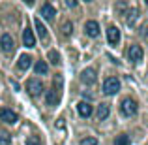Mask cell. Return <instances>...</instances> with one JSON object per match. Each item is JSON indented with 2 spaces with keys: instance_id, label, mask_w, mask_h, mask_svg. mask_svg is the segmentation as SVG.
<instances>
[{
  "instance_id": "cell-1",
  "label": "cell",
  "mask_w": 148,
  "mask_h": 145,
  "mask_svg": "<svg viewBox=\"0 0 148 145\" xmlns=\"http://www.w3.org/2000/svg\"><path fill=\"white\" fill-rule=\"evenodd\" d=\"M120 109H122V113L126 117H133L135 113H137V102H135L133 98H124Z\"/></svg>"
},
{
  "instance_id": "cell-2",
  "label": "cell",
  "mask_w": 148,
  "mask_h": 145,
  "mask_svg": "<svg viewBox=\"0 0 148 145\" xmlns=\"http://www.w3.org/2000/svg\"><path fill=\"white\" fill-rule=\"evenodd\" d=\"M118 91H120V81L116 79V77H107L105 83H103V92L109 94V96H112V94H116Z\"/></svg>"
},
{
  "instance_id": "cell-3",
  "label": "cell",
  "mask_w": 148,
  "mask_h": 145,
  "mask_svg": "<svg viewBox=\"0 0 148 145\" xmlns=\"http://www.w3.org/2000/svg\"><path fill=\"white\" fill-rule=\"evenodd\" d=\"M26 91H28L30 96H38V94H41V91H43V83H41L40 79H28Z\"/></svg>"
},
{
  "instance_id": "cell-4",
  "label": "cell",
  "mask_w": 148,
  "mask_h": 145,
  "mask_svg": "<svg viewBox=\"0 0 148 145\" xmlns=\"http://www.w3.org/2000/svg\"><path fill=\"white\" fill-rule=\"evenodd\" d=\"M143 47L141 45H131L130 49H127V58H130L133 64H137V62H141L143 60Z\"/></svg>"
},
{
  "instance_id": "cell-5",
  "label": "cell",
  "mask_w": 148,
  "mask_h": 145,
  "mask_svg": "<svg viewBox=\"0 0 148 145\" xmlns=\"http://www.w3.org/2000/svg\"><path fill=\"white\" fill-rule=\"evenodd\" d=\"M81 81H83L84 85H94L96 81H98V76H96V70H92V68H86V70H83L81 72Z\"/></svg>"
},
{
  "instance_id": "cell-6",
  "label": "cell",
  "mask_w": 148,
  "mask_h": 145,
  "mask_svg": "<svg viewBox=\"0 0 148 145\" xmlns=\"http://www.w3.org/2000/svg\"><path fill=\"white\" fill-rule=\"evenodd\" d=\"M0 47H2L4 53H13V49H15L13 38H11L10 34H2V38H0Z\"/></svg>"
},
{
  "instance_id": "cell-7",
  "label": "cell",
  "mask_w": 148,
  "mask_h": 145,
  "mask_svg": "<svg viewBox=\"0 0 148 145\" xmlns=\"http://www.w3.org/2000/svg\"><path fill=\"white\" fill-rule=\"evenodd\" d=\"M17 113L15 111H11V109H6V108H2L0 109V121H4V123H8V124H15L17 123Z\"/></svg>"
},
{
  "instance_id": "cell-8",
  "label": "cell",
  "mask_w": 148,
  "mask_h": 145,
  "mask_svg": "<svg viewBox=\"0 0 148 145\" xmlns=\"http://www.w3.org/2000/svg\"><path fill=\"white\" fill-rule=\"evenodd\" d=\"M84 34L90 38H98L99 36V25L98 21H86L84 23Z\"/></svg>"
},
{
  "instance_id": "cell-9",
  "label": "cell",
  "mask_w": 148,
  "mask_h": 145,
  "mask_svg": "<svg viewBox=\"0 0 148 145\" xmlns=\"http://www.w3.org/2000/svg\"><path fill=\"white\" fill-rule=\"evenodd\" d=\"M23 44H25L26 47H36V38H34V32L28 26L23 30Z\"/></svg>"
},
{
  "instance_id": "cell-10",
  "label": "cell",
  "mask_w": 148,
  "mask_h": 145,
  "mask_svg": "<svg viewBox=\"0 0 148 145\" xmlns=\"http://www.w3.org/2000/svg\"><path fill=\"white\" fill-rule=\"evenodd\" d=\"M40 15L43 19H47V21H53L54 15H56V10H54L51 4H43V6H41V10H40Z\"/></svg>"
},
{
  "instance_id": "cell-11",
  "label": "cell",
  "mask_w": 148,
  "mask_h": 145,
  "mask_svg": "<svg viewBox=\"0 0 148 145\" xmlns=\"http://www.w3.org/2000/svg\"><path fill=\"white\" fill-rule=\"evenodd\" d=\"M107 40L111 45H116L120 42V30L116 28V26H109L107 28Z\"/></svg>"
},
{
  "instance_id": "cell-12",
  "label": "cell",
  "mask_w": 148,
  "mask_h": 145,
  "mask_svg": "<svg viewBox=\"0 0 148 145\" xmlns=\"http://www.w3.org/2000/svg\"><path fill=\"white\" fill-rule=\"evenodd\" d=\"M77 111H79V115L83 117V119H88V117L92 115V105L88 104V102H79V105H77Z\"/></svg>"
},
{
  "instance_id": "cell-13",
  "label": "cell",
  "mask_w": 148,
  "mask_h": 145,
  "mask_svg": "<svg viewBox=\"0 0 148 145\" xmlns=\"http://www.w3.org/2000/svg\"><path fill=\"white\" fill-rule=\"evenodd\" d=\"M45 102H47L49 105H56L58 102H60V92H58L56 89L47 91V92H45Z\"/></svg>"
},
{
  "instance_id": "cell-14",
  "label": "cell",
  "mask_w": 148,
  "mask_h": 145,
  "mask_svg": "<svg viewBox=\"0 0 148 145\" xmlns=\"http://www.w3.org/2000/svg\"><path fill=\"white\" fill-rule=\"evenodd\" d=\"M17 66H19V70H28L32 66V57L30 55H21L17 60Z\"/></svg>"
},
{
  "instance_id": "cell-15",
  "label": "cell",
  "mask_w": 148,
  "mask_h": 145,
  "mask_svg": "<svg viewBox=\"0 0 148 145\" xmlns=\"http://www.w3.org/2000/svg\"><path fill=\"white\" fill-rule=\"evenodd\" d=\"M34 25H36V30H38V36H40V40H47V28H45V25L41 23V19H36L34 21Z\"/></svg>"
},
{
  "instance_id": "cell-16",
  "label": "cell",
  "mask_w": 148,
  "mask_h": 145,
  "mask_svg": "<svg viewBox=\"0 0 148 145\" xmlns=\"http://www.w3.org/2000/svg\"><path fill=\"white\" fill-rule=\"evenodd\" d=\"M34 72H36V76H45L49 72V64L45 60H38L36 66H34Z\"/></svg>"
},
{
  "instance_id": "cell-17",
  "label": "cell",
  "mask_w": 148,
  "mask_h": 145,
  "mask_svg": "<svg viewBox=\"0 0 148 145\" xmlns=\"http://www.w3.org/2000/svg\"><path fill=\"white\" fill-rule=\"evenodd\" d=\"M109 113H111V108H109V104H101L99 108H98V113H96V115H98L99 121H105V119L109 117Z\"/></svg>"
},
{
  "instance_id": "cell-18",
  "label": "cell",
  "mask_w": 148,
  "mask_h": 145,
  "mask_svg": "<svg viewBox=\"0 0 148 145\" xmlns=\"http://www.w3.org/2000/svg\"><path fill=\"white\" fill-rule=\"evenodd\" d=\"M126 15H130V17L126 19V23H127V25H133V23L137 21V15H139V10H137V8H133V10H127V13H126Z\"/></svg>"
},
{
  "instance_id": "cell-19",
  "label": "cell",
  "mask_w": 148,
  "mask_h": 145,
  "mask_svg": "<svg viewBox=\"0 0 148 145\" xmlns=\"http://www.w3.org/2000/svg\"><path fill=\"white\" fill-rule=\"evenodd\" d=\"M130 136L127 134H120V136H116V139H114V145H130Z\"/></svg>"
},
{
  "instance_id": "cell-20",
  "label": "cell",
  "mask_w": 148,
  "mask_h": 145,
  "mask_svg": "<svg viewBox=\"0 0 148 145\" xmlns=\"http://www.w3.org/2000/svg\"><path fill=\"white\" fill-rule=\"evenodd\" d=\"M114 10H116V15H124V13H126V10H127V4L124 2V0H120V2L114 6Z\"/></svg>"
},
{
  "instance_id": "cell-21",
  "label": "cell",
  "mask_w": 148,
  "mask_h": 145,
  "mask_svg": "<svg viewBox=\"0 0 148 145\" xmlns=\"http://www.w3.org/2000/svg\"><path fill=\"white\" fill-rule=\"evenodd\" d=\"M11 143V136L8 134V132H0V145H10Z\"/></svg>"
},
{
  "instance_id": "cell-22",
  "label": "cell",
  "mask_w": 148,
  "mask_h": 145,
  "mask_svg": "<svg viewBox=\"0 0 148 145\" xmlns=\"http://www.w3.org/2000/svg\"><path fill=\"white\" fill-rule=\"evenodd\" d=\"M71 32H73V25L69 21H66L64 25H62V34H64V36H69Z\"/></svg>"
},
{
  "instance_id": "cell-23",
  "label": "cell",
  "mask_w": 148,
  "mask_h": 145,
  "mask_svg": "<svg viewBox=\"0 0 148 145\" xmlns=\"http://www.w3.org/2000/svg\"><path fill=\"white\" fill-rule=\"evenodd\" d=\"M25 145H41V139L38 138V136H28L26 142H25Z\"/></svg>"
},
{
  "instance_id": "cell-24",
  "label": "cell",
  "mask_w": 148,
  "mask_h": 145,
  "mask_svg": "<svg viewBox=\"0 0 148 145\" xmlns=\"http://www.w3.org/2000/svg\"><path fill=\"white\" fill-rule=\"evenodd\" d=\"M49 60L53 62V64H60V55H58L56 51H49Z\"/></svg>"
},
{
  "instance_id": "cell-25",
  "label": "cell",
  "mask_w": 148,
  "mask_h": 145,
  "mask_svg": "<svg viewBox=\"0 0 148 145\" xmlns=\"http://www.w3.org/2000/svg\"><path fill=\"white\" fill-rule=\"evenodd\" d=\"M79 145H98V139L96 138H84V139H81Z\"/></svg>"
},
{
  "instance_id": "cell-26",
  "label": "cell",
  "mask_w": 148,
  "mask_h": 145,
  "mask_svg": "<svg viewBox=\"0 0 148 145\" xmlns=\"http://www.w3.org/2000/svg\"><path fill=\"white\" fill-rule=\"evenodd\" d=\"M66 4H68L69 8H75L77 6V0H66Z\"/></svg>"
},
{
  "instance_id": "cell-27",
  "label": "cell",
  "mask_w": 148,
  "mask_h": 145,
  "mask_svg": "<svg viewBox=\"0 0 148 145\" xmlns=\"http://www.w3.org/2000/svg\"><path fill=\"white\" fill-rule=\"evenodd\" d=\"M23 2H25V4H28V6H32V4H34V0H23Z\"/></svg>"
},
{
  "instance_id": "cell-28",
  "label": "cell",
  "mask_w": 148,
  "mask_h": 145,
  "mask_svg": "<svg viewBox=\"0 0 148 145\" xmlns=\"http://www.w3.org/2000/svg\"><path fill=\"white\" fill-rule=\"evenodd\" d=\"M84 2H92V0H84Z\"/></svg>"
}]
</instances>
